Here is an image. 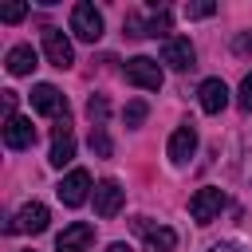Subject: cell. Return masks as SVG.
Returning a JSON list of instances; mask_svg holds the SVG:
<instances>
[{
  "instance_id": "6da1fadb",
  "label": "cell",
  "mask_w": 252,
  "mask_h": 252,
  "mask_svg": "<svg viewBox=\"0 0 252 252\" xmlns=\"http://www.w3.org/2000/svg\"><path fill=\"white\" fill-rule=\"evenodd\" d=\"M224 205H228V197H224V189H217V185H205V189H197V193L189 197V213H193V220H197V224L217 220Z\"/></svg>"
},
{
  "instance_id": "7a4b0ae2",
  "label": "cell",
  "mask_w": 252,
  "mask_h": 252,
  "mask_svg": "<svg viewBox=\"0 0 252 252\" xmlns=\"http://www.w3.org/2000/svg\"><path fill=\"white\" fill-rule=\"evenodd\" d=\"M126 83H134V87H142V91H161L165 75H161L158 59H150V55H134V59H126Z\"/></svg>"
},
{
  "instance_id": "3957f363",
  "label": "cell",
  "mask_w": 252,
  "mask_h": 252,
  "mask_svg": "<svg viewBox=\"0 0 252 252\" xmlns=\"http://www.w3.org/2000/svg\"><path fill=\"white\" fill-rule=\"evenodd\" d=\"M71 32H75L83 43H94V39L102 35V12H98L94 4H87V0H79V4L71 8Z\"/></svg>"
},
{
  "instance_id": "277c9868",
  "label": "cell",
  "mask_w": 252,
  "mask_h": 252,
  "mask_svg": "<svg viewBox=\"0 0 252 252\" xmlns=\"http://www.w3.org/2000/svg\"><path fill=\"white\" fill-rule=\"evenodd\" d=\"M43 51H47V63L59 67V71H67L75 63V47L59 28H43Z\"/></svg>"
},
{
  "instance_id": "5b68a950",
  "label": "cell",
  "mask_w": 252,
  "mask_h": 252,
  "mask_svg": "<svg viewBox=\"0 0 252 252\" xmlns=\"http://www.w3.org/2000/svg\"><path fill=\"white\" fill-rule=\"evenodd\" d=\"M122 201H126V189H122L114 177H106V181L94 185V213H98L102 220H110V217L122 209Z\"/></svg>"
},
{
  "instance_id": "8992f818",
  "label": "cell",
  "mask_w": 252,
  "mask_h": 252,
  "mask_svg": "<svg viewBox=\"0 0 252 252\" xmlns=\"http://www.w3.org/2000/svg\"><path fill=\"white\" fill-rule=\"evenodd\" d=\"M32 106H35L39 114L67 118V98H63L59 87H51V83H35V87H32Z\"/></svg>"
},
{
  "instance_id": "52a82bcc",
  "label": "cell",
  "mask_w": 252,
  "mask_h": 252,
  "mask_svg": "<svg viewBox=\"0 0 252 252\" xmlns=\"http://www.w3.org/2000/svg\"><path fill=\"white\" fill-rule=\"evenodd\" d=\"M55 193H59V201H63V205L79 209V205L87 201V193H91V173H87V169H71V173L59 181V189H55Z\"/></svg>"
},
{
  "instance_id": "ba28073f",
  "label": "cell",
  "mask_w": 252,
  "mask_h": 252,
  "mask_svg": "<svg viewBox=\"0 0 252 252\" xmlns=\"http://www.w3.org/2000/svg\"><path fill=\"white\" fill-rule=\"evenodd\" d=\"M47 220H51L47 205L28 201V205L16 213V220H8V232H43V228H47Z\"/></svg>"
},
{
  "instance_id": "9c48e42d",
  "label": "cell",
  "mask_w": 252,
  "mask_h": 252,
  "mask_svg": "<svg viewBox=\"0 0 252 252\" xmlns=\"http://www.w3.org/2000/svg\"><path fill=\"white\" fill-rule=\"evenodd\" d=\"M91 240H94V228H91L87 220H75V224H67V228L55 236V252H87Z\"/></svg>"
},
{
  "instance_id": "30bf717a",
  "label": "cell",
  "mask_w": 252,
  "mask_h": 252,
  "mask_svg": "<svg viewBox=\"0 0 252 252\" xmlns=\"http://www.w3.org/2000/svg\"><path fill=\"white\" fill-rule=\"evenodd\" d=\"M193 43L185 39V35H169L165 43H161V63H169L173 71H189L193 67Z\"/></svg>"
},
{
  "instance_id": "8fae6325",
  "label": "cell",
  "mask_w": 252,
  "mask_h": 252,
  "mask_svg": "<svg viewBox=\"0 0 252 252\" xmlns=\"http://www.w3.org/2000/svg\"><path fill=\"white\" fill-rule=\"evenodd\" d=\"M32 142H35V126H32V118H20V114L4 118V146H8V150H28Z\"/></svg>"
},
{
  "instance_id": "7c38bea8",
  "label": "cell",
  "mask_w": 252,
  "mask_h": 252,
  "mask_svg": "<svg viewBox=\"0 0 252 252\" xmlns=\"http://www.w3.org/2000/svg\"><path fill=\"white\" fill-rule=\"evenodd\" d=\"M193 150H197V130H193V126H177V130L169 134V146H165L169 161H173V165H185V161L193 158Z\"/></svg>"
},
{
  "instance_id": "4fadbf2b",
  "label": "cell",
  "mask_w": 252,
  "mask_h": 252,
  "mask_svg": "<svg viewBox=\"0 0 252 252\" xmlns=\"http://www.w3.org/2000/svg\"><path fill=\"white\" fill-rule=\"evenodd\" d=\"M71 158H75V134H71V122L59 118V126H55V134H51V158H47V161L63 169Z\"/></svg>"
},
{
  "instance_id": "5bb4252c",
  "label": "cell",
  "mask_w": 252,
  "mask_h": 252,
  "mask_svg": "<svg viewBox=\"0 0 252 252\" xmlns=\"http://www.w3.org/2000/svg\"><path fill=\"white\" fill-rule=\"evenodd\" d=\"M197 94H201V110H205V114H220V110L228 106V87H224V79H205Z\"/></svg>"
},
{
  "instance_id": "9a60e30c",
  "label": "cell",
  "mask_w": 252,
  "mask_h": 252,
  "mask_svg": "<svg viewBox=\"0 0 252 252\" xmlns=\"http://www.w3.org/2000/svg\"><path fill=\"white\" fill-rule=\"evenodd\" d=\"M39 63H35V51L28 47V43H16L12 51H8V71L12 75H32Z\"/></svg>"
},
{
  "instance_id": "2e32d148",
  "label": "cell",
  "mask_w": 252,
  "mask_h": 252,
  "mask_svg": "<svg viewBox=\"0 0 252 252\" xmlns=\"http://www.w3.org/2000/svg\"><path fill=\"white\" fill-rule=\"evenodd\" d=\"M142 236H146V248H150V252H173V248H177V232L165 228V224H158V228L150 224Z\"/></svg>"
},
{
  "instance_id": "e0dca14e",
  "label": "cell",
  "mask_w": 252,
  "mask_h": 252,
  "mask_svg": "<svg viewBox=\"0 0 252 252\" xmlns=\"http://www.w3.org/2000/svg\"><path fill=\"white\" fill-rule=\"evenodd\" d=\"M87 114H91V122H94V126H102V122H106V114H110V102H106L102 94H91V98H87Z\"/></svg>"
},
{
  "instance_id": "ac0fdd59",
  "label": "cell",
  "mask_w": 252,
  "mask_h": 252,
  "mask_svg": "<svg viewBox=\"0 0 252 252\" xmlns=\"http://www.w3.org/2000/svg\"><path fill=\"white\" fill-rule=\"evenodd\" d=\"M91 150H94L98 158H110V154H114V146H110V138H106V130H102V126H94V130H91Z\"/></svg>"
},
{
  "instance_id": "d6986e66",
  "label": "cell",
  "mask_w": 252,
  "mask_h": 252,
  "mask_svg": "<svg viewBox=\"0 0 252 252\" xmlns=\"http://www.w3.org/2000/svg\"><path fill=\"white\" fill-rule=\"evenodd\" d=\"M146 114H150V106H146L142 98H134V102L126 106V114H122V118H126V126H142V122H146Z\"/></svg>"
},
{
  "instance_id": "ffe728a7",
  "label": "cell",
  "mask_w": 252,
  "mask_h": 252,
  "mask_svg": "<svg viewBox=\"0 0 252 252\" xmlns=\"http://www.w3.org/2000/svg\"><path fill=\"white\" fill-rule=\"evenodd\" d=\"M165 32H169V12H165V8H158V16L146 24V35H165ZM165 39H169V35H165Z\"/></svg>"
},
{
  "instance_id": "44dd1931",
  "label": "cell",
  "mask_w": 252,
  "mask_h": 252,
  "mask_svg": "<svg viewBox=\"0 0 252 252\" xmlns=\"http://www.w3.org/2000/svg\"><path fill=\"white\" fill-rule=\"evenodd\" d=\"M24 16H28V4H4V8H0V20H4V24H20Z\"/></svg>"
},
{
  "instance_id": "7402d4cb",
  "label": "cell",
  "mask_w": 252,
  "mask_h": 252,
  "mask_svg": "<svg viewBox=\"0 0 252 252\" xmlns=\"http://www.w3.org/2000/svg\"><path fill=\"white\" fill-rule=\"evenodd\" d=\"M236 102H240V110H252V71L240 79V94H236Z\"/></svg>"
},
{
  "instance_id": "603a6c76",
  "label": "cell",
  "mask_w": 252,
  "mask_h": 252,
  "mask_svg": "<svg viewBox=\"0 0 252 252\" xmlns=\"http://www.w3.org/2000/svg\"><path fill=\"white\" fill-rule=\"evenodd\" d=\"M217 12V4H185V16L189 20H205V16H213Z\"/></svg>"
},
{
  "instance_id": "cb8c5ba5",
  "label": "cell",
  "mask_w": 252,
  "mask_h": 252,
  "mask_svg": "<svg viewBox=\"0 0 252 252\" xmlns=\"http://www.w3.org/2000/svg\"><path fill=\"white\" fill-rule=\"evenodd\" d=\"M12 110H16V91H4V114L12 118Z\"/></svg>"
},
{
  "instance_id": "d4e9b609",
  "label": "cell",
  "mask_w": 252,
  "mask_h": 252,
  "mask_svg": "<svg viewBox=\"0 0 252 252\" xmlns=\"http://www.w3.org/2000/svg\"><path fill=\"white\" fill-rule=\"evenodd\" d=\"M106 252H134L130 244H122V240H114V244H106Z\"/></svg>"
},
{
  "instance_id": "484cf974",
  "label": "cell",
  "mask_w": 252,
  "mask_h": 252,
  "mask_svg": "<svg viewBox=\"0 0 252 252\" xmlns=\"http://www.w3.org/2000/svg\"><path fill=\"white\" fill-rule=\"evenodd\" d=\"M236 47H240V51H252V35H240V39H236Z\"/></svg>"
},
{
  "instance_id": "4316f807",
  "label": "cell",
  "mask_w": 252,
  "mask_h": 252,
  "mask_svg": "<svg viewBox=\"0 0 252 252\" xmlns=\"http://www.w3.org/2000/svg\"><path fill=\"white\" fill-rule=\"evenodd\" d=\"M209 252H240V248H236V244H213Z\"/></svg>"
}]
</instances>
